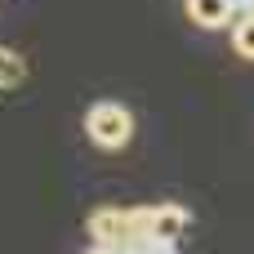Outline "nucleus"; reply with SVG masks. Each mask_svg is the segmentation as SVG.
<instances>
[{"label":"nucleus","instance_id":"5","mask_svg":"<svg viewBox=\"0 0 254 254\" xmlns=\"http://www.w3.org/2000/svg\"><path fill=\"white\" fill-rule=\"evenodd\" d=\"M22 80H27V63H22V54L9 49V45H0V89H18Z\"/></svg>","mask_w":254,"mask_h":254},{"label":"nucleus","instance_id":"2","mask_svg":"<svg viewBox=\"0 0 254 254\" xmlns=\"http://www.w3.org/2000/svg\"><path fill=\"white\" fill-rule=\"evenodd\" d=\"M85 134H89L94 147L121 152V147L134 138V116H129V107H121V103H94V107L85 112Z\"/></svg>","mask_w":254,"mask_h":254},{"label":"nucleus","instance_id":"8","mask_svg":"<svg viewBox=\"0 0 254 254\" xmlns=\"http://www.w3.org/2000/svg\"><path fill=\"white\" fill-rule=\"evenodd\" d=\"M237 9L241 13H254V0H237Z\"/></svg>","mask_w":254,"mask_h":254},{"label":"nucleus","instance_id":"6","mask_svg":"<svg viewBox=\"0 0 254 254\" xmlns=\"http://www.w3.org/2000/svg\"><path fill=\"white\" fill-rule=\"evenodd\" d=\"M232 49H237L241 58H250V63H254V13L232 18Z\"/></svg>","mask_w":254,"mask_h":254},{"label":"nucleus","instance_id":"1","mask_svg":"<svg viewBox=\"0 0 254 254\" xmlns=\"http://www.w3.org/2000/svg\"><path fill=\"white\" fill-rule=\"evenodd\" d=\"M85 228H89L94 246L121 254L134 237H143V205H134V210H121V205H98V210L85 219Z\"/></svg>","mask_w":254,"mask_h":254},{"label":"nucleus","instance_id":"9","mask_svg":"<svg viewBox=\"0 0 254 254\" xmlns=\"http://www.w3.org/2000/svg\"><path fill=\"white\" fill-rule=\"evenodd\" d=\"M85 254H116V250H103V246H94V250H85Z\"/></svg>","mask_w":254,"mask_h":254},{"label":"nucleus","instance_id":"4","mask_svg":"<svg viewBox=\"0 0 254 254\" xmlns=\"http://www.w3.org/2000/svg\"><path fill=\"white\" fill-rule=\"evenodd\" d=\"M183 9L196 27H210V31L232 27V18H237V0H183Z\"/></svg>","mask_w":254,"mask_h":254},{"label":"nucleus","instance_id":"7","mask_svg":"<svg viewBox=\"0 0 254 254\" xmlns=\"http://www.w3.org/2000/svg\"><path fill=\"white\" fill-rule=\"evenodd\" d=\"M121 254H174V246H170V241H156V237H147V232H143V237H134Z\"/></svg>","mask_w":254,"mask_h":254},{"label":"nucleus","instance_id":"3","mask_svg":"<svg viewBox=\"0 0 254 254\" xmlns=\"http://www.w3.org/2000/svg\"><path fill=\"white\" fill-rule=\"evenodd\" d=\"M143 232L156 237V241L179 246L183 232H188V210L183 205H143Z\"/></svg>","mask_w":254,"mask_h":254}]
</instances>
